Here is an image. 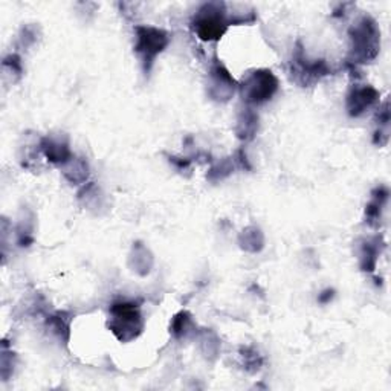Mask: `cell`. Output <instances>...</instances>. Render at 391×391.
<instances>
[{"instance_id":"cell-10","label":"cell","mask_w":391,"mask_h":391,"mask_svg":"<svg viewBox=\"0 0 391 391\" xmlns=\"http://www.w3.org/2000/svg\"><path fill=\"white\" fill-rule=\"evenodd\" d=\"M383 245H384V242L380 237L366 238V240L362 242L361 250H359V262H361L362 271L373 272L376 269L380 247H383Z\"/></svg>"},{"instance_id":"cell-1","label":"cell","mask_w":391,"mask_h":391,"mask_svg":"<svg viewBox=\"0 0 391 391\" xmlns=\"http://www.w3.org/2000/svg\"><path fill=\"white\" fill-rule=\"evenodd\" d=\"M349 35L351 42V63L364 64L376 59L380 49V31L373 18L370 16L361 17L350 28Z\"/></svg>"},{"instance_id":"cell-18","label":"cell","mask_w":391,"mask_h":391,"mask_svg":"<svg viewBox=\"0 0 391 391\" xmlns=\"http://www.w3.org/2000/svg\"><path fill=\"white\" fill-rule=\"evenodd\" d=\"M333 297H335V291H333V289H327V291H324L322 293H320L318 300H320V303H322V304H327V303L332 301Z\"/></svg>"},{"instance_id":"cell-9","label":"cell","mask_w":391,"mask_h":391,"mask_svg":"<svg viewBox=\"0 0 391 391\" xmlns=\"http://www.w3.org/2000/svg\"><path fill=\"white\" fill-rule=\"evenodd\" d=\"M40 147L47 161L54 162V164L66 165L74 158L71 153L68 141H60V139H54L47 136L42 141Z\"/></svg>"},{"instance_id":"cell-8","label":"cell","mask_w":391,"mask_h":391,"mask_svg":"<svg viewBox=\"0 0 391 391\" xmlns=\"http://www.w3.org/2000/svg\"><path fill=\"white\" fill-rule=\"evenodd\" d=\"M379 101V92L373 86H355L347 95V112L350 117H361L375 107Z\"/></svg>"},{"instance_id":"cell-11","label":"cell","mask_w":391,"mask_h":391,"mask_svg":"<svg viewBox=\"0 0 391 391\" xmlns=\"http://www.w3.org/2000/svg\"><path fill=\"white\" fill-rule=\"evenodd\" d=\"M388 200V189L385 187H379L373 192V199L366 208V218L368 225H378L383 217V209Z\"/></svg>"},{"instance_id":"cell-12","label":"cell","mask_w":391,"mask_h":391,"mask_svg":"<svg viewBox=\"0 0 391 391\" xmlns=\"http://www.w3.org/2000/svg\"><path fill=\"white\" fill-rule=\"evenodd\" d=\"M257 129H259V117L251 109H246L238 118L237 136L242 141H251L255 136Z\"/></svg>"},{"instance_id":"cell-7","label":"cell","mask_w":391,"mask_h":391,"mask_svg":"<svg viewBox=\"0 0 391 391\" xmlns=\"http://www.w3.org/2000/svg\"><path fill=\"white\" fill-rule=\"evenodd\" d=\"M330 74V68L324 60L309 62L304 59L303 51L298 49L293 57V75L298 83L303 86H309L312 83L320 81L322 77Z\"/></svg>"},{"instance_id":"cell-4","label":"cell","mask_w":391,"mask_h":391,"mask_svg":"<svg viewBox=\"0 0 391 391\" xmlns=\"http://www.w3.org/2000/svg\"><path fill=\"white\" fill-rule=\"evenodd\" d=\"M135 51L144 64V71L150 72L156 57L165 49L170 43V34L155 26H136Z\"/></svg>"},{"instance_id":"cell-2","label":"cell","mask_w":391,"mask_h":391,"mask_svg":"<svg viewBox=\"0 0 391 391\" xmlns=\"http://www.w3.org/2000/svg\"><path fill=\"white\" fill-rule=\"evenodd\" d=\"M230 18H228L225 4L211 2L205 4L194 14L192 28L197 34L200 40L204 42H216L226 33L230 26Z\"/></svg>"},{"instance_id":"cell-16","label":"cell","mask_w":391,"mask_h":391,"mask_svg":"<svg viewBox=\"0 0 391 391\" xmlns=\"http://www.w3.org/2000/svg\"><path fill=\"white\" fill-rule=\"evenodd\" d=\"M240 243H242L243 250L257 252V251H260L263 246V235H262L260 230L251 228V230L243 231V234L240 235Z\"/></svg>"},{"instance_id":"cell-14","label":"cell","mask_w":391,"mask_h":391,"mask_svg":"<svg viewBox=\"0 0 391 391\" xmlns=\"http://www.w3.org/2000/svg\"><path fill=\"white\" fill-rule=\"evenodd\" d=\"M64 168V175L72 184H81L89 176V167L83 159L72 158Z\"/></svg>"},{"instance_id":"cell-17","label":"cell","mask_w":391,"mask_h":391,"mask_svg":"<svg viewBox=\"0 0 391 391\" xmlns=\"http://www.w3.org/2000/svg\"><path fill=\"white\" fill-rule=\"evenodd\" d=\"M233 168H234L233 161L225 159L222 162H218L217 165H214L211 170H209L208 177L211 180H222V179H225L226 176H230L233 173Z\"/></svg>"},{"instance_id":"cell-3","label":"cell","mask_w":391,"mask_h":391,"mask_svg":"<svg viewBox=\"0 0 391 391\" xmlns=\"http://www.w3.org/2000/svg\"><path fill=\"white\" fill-rule=\"evenodd\" d=\"M110 330L115 333V337L122 341L129 342L141 335L144 329V320L141 317V312L136 303L133 301H118L113 303L110 308Z\"/></svg>"},{"instance_id":"cell-5","label":"cell","mask_w":391,"mask_h":391,"mask_svg":"<svg viewBox=\"0 0 391 391\" xmlns=\"http://www.w3.org/2000/svg\"><path fill=\"white\" fill-rule=\"evenodd\" d=\"M240 89L242 97L247 104L260 106L269 101L279 91V80L269 69H257L246 75Z\"/></svg>"},{"instance_id":"cell-13","label":"cell","mask_w":391,"mask_h":391,"mask_svg":"<svg viewBox=\"0 0 391 391\" xmlns=\"http://www.w3.org/2000/svg\"><path fill=\"white\" fill-rule=\"evenodd\" d=\"M378 126L379 129L375 133V144L379 147L385 146L390 135V103L385 101L378 112Z\"/></svg>"},{"instance_id":"cell-15","label":"cell","mask_w":391,"mask_h":391,"mask_svg":"<svg viewBox=\"0 0 391 391\" xmlns=\"http://www.w3.org/2000/svg\"><path fill=\"white\" fill-rule=\"evenodd\" d=\"M193 327L194 324L192 320V315L188 312H179L173 320V324H171V332H173V335L176 338H185Z\"/></svg>"},{"instance_id":"cell-6","label":"cell","mask_w":391,"mask_h":391,"mask_svg":"<svg viewBox=\"0 0 391 391\" xmlns=\"http://www.w3.org/2000/svg\"><path fill=\"white\" fill-rule=\"evenodd\" d=\"M208 93L211 95L213 100L216 101H228L230 100L235 89H237V81L233 78V75L228 72V69L221 62H214L211 64V69H209L208 75Z\"/></svg>"}]
</instances>
